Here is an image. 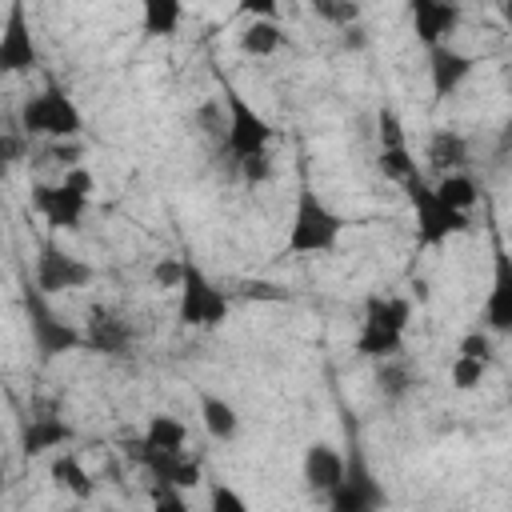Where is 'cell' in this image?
Here are the masks:
<instances>
[{
  "label": "cell",
  "instance_id": "9c48e42d",
  "mask_svg": "<svg viewBox=\"0 0 512 512\" xmlns=\"http://www.w3.org/2000/svg\"><path fill=\"white\" fill-rule=\"evenodd\" d=\"M124 456H132L152 480H168V484H180V488H196L200 484V460L184 456V448H156V444H148L140 436V440L124 444Z\"/></svg>",
  "mask_w": 512,
  "mask_h": 512
},
{
  "label": "cell",
  "instance_id": "ba28073f",
  "mask_svg": "<svg viewBox=\"0 0 512 512\" xmlns=\"http://www.w3.org/2000/svg\"><path fill=\"white\" fill-rule=\"evenodd\" d=\"M232 296L224 288H216L200 264H192L184 256V280H180V324L184 328H220L228 320Z\"/></svg>",
  "mask_w": 512,
  "mask_h": 512
},
{
  "label": "cell",
  "instance_id": "f1b7e54d",
  "mask_svg": "<svg viewBox=\"0 0 512 512\" xmlns=\"http://www.w3.org/2000/svg\"><path fill=\"white\" fill-rule=\"evenodd\" d=\"M484 372H488V360H476V356L456 352V360H452V384H456L460 392H472V388L484 380Z\"/></svg>",
  "mask_w": 512,
  "mask_h": 512
},
{
  "label": "cell",
  "instance_id": "603a6c76",
  "mask_svg": "<svg viewBox=\"0 0 512 512\" xmlns=\"http://www.w3.org/2000/svg\"><path fill=\"white\" fill-rule=\"evenodd\" d=\"M144 36H172L180 28V0H140Z\"/></svg>",
  "mask_w": 512,
  "mask_h": 512
},
{
  "label": "cell",
  "instance_id": "7c38bea8",
  "mask_svg": "<svg viewBox=\"0 0 512 512\" xmlns=\"http://www.w3.org/2000/svg\"><path fill=\"white\" fill-rule=\"evenodd\" d=\"M92 276H96L92 264H84V260H76V256H68V252H60L56 244H40V256H36V284H40L44 292H72V288L92 284Z\"/></svg>",
  "mask_w": 512,
  "mask_h": 512
},
{
  "label": "cell",
  "instance_id": "83f0119b",
  "mask_svg": "<svg viewBox=\"0 0 512 512\" xmlns=\"http://www.w3.org/2000/svg\"><path fill=\"white\" fill-rule=\"evenodd\" d=\"M380 172L388 176V180H396V184H404L412 172H420L416 168V160H412V152H408V144L404 148H380Z\"/></svg>",
  "mask_w": 512,
  "mask_h": 512
},
{
  "label": "cell",
  "instance_id": "484cf974",
  "mask_svg": "<svg viewBox=\"0 0 512 512\" xmlns=\"http://www.w3.org/2000/svg\"><path fill=\"white\" fill-rule=\"evenodd\" d=\"M144 440H148V444H156V448H184V440H188V428H184L176 416H168V412H156V416H148Z\"/></svg>",
  "mask_w": 512,
  "mask_h": 512
},
{
  "label": "cell",
  "instance_id": "d6986e66",
  "mask_svg": "<svg viewBox=\"0 0 512 512\" xmlns=\"http://www.w3.org/2000/svg\"><path fill=\"white\" fill-rule=\"evenodd\" d=\"M428 160H432V168L444 176V172H460L464 164H468V140L460 136V132H452V128H440V132H432V140H428Z\"/></svg>",
  "mask_w": 512,
  "mask_h": 512
},
{
  "label": "cell",
  "instance_id": "9a60e30c",
  "mask_svg": "<svg viewBox=\"0 0 512 512\" xmlns=\"http://www.w3.org/2000/svg\"><path fill=\"white\" fill-rule=\"evenodd\" d=\"M484 328L488 332H512V256L500 248H492V288L484 300Z\"/></svg>",
  "mask_w": 512,
  "mask_h": 512
},
{
  "label": "cell",
  "instance_id": "7402d4cb",
  "mask_svg": "<svg viewBox=\"0 0 512 512\" xmlns=\"http://www.w3.org/2000/svg\"><path fill=\"white\" fill-rule=\"evenodd\" d=\"M376 388H380L384 400H404V396L416 388V376H412V368L400 360V352L380 360V368H376Z\"/></svg>",
  "mask_w": 512,
  "mask_h": 512
},
{
  "label": "cell",
  "instance_id": "e575fe53",
  "mask_svg": "<svg viewBox=\"0 0 512 512\" xmlns=\"http://www.w3.org/2000/svg\"><path fill=\"white\" fill-rule=\"evenodd\" d=\"M208 504H212V512H244V508H248L228 484H212V488H208Z\"/></svg>",
  "mask_w": 512,
  "mask_h": 512
},
{
  "label": "cell",
  "instance_id": "5bb4252c",
  "mask_svg": "<svg viewBox=\"0 0 512 512\" xmlns=\"http://www.w3.org/2000/svg\"><path fill=\"white\" fill-rule=\"evenodd\" d=\"M408 8H412L416 40H420L424 48L448 44V36H452L456 24H460V0H408Z\"/></svg>",
  "mask_w": 512,
  "mask_h": 512
},
{
  "label": "cell",
  "instance_id": "8d00e7d4",
  "mask_svg": "<svg viewBox=\"0 0 512 512\" xmlns=\"http://www.w3.org/2000/svg\"><path fill=\"white\" fill-rule=\"evenodd\" d=\"M276 8H280V0H240L244 16H272L276 20Z\"/></svg>",
  "mask_w": 512,
  "mask_h": 512
},
{
  "label": "cell",
  "instance_id": "8992f818",
  "mask_svg": "<svg viewBox=\"0 0 512 512\" xmlns=\"http://www.w3.org/2000/svg\"><path fill=\"white\" fill-rule=\"evenodd\" d=\"M48 292L36 284L24 288V316H28V332H32V344L40 352V360H52V356H64V352H76L84 348V332L72 328L68 320H60V312L44 300Z\"/></svg>",
  "mask_w": 512,
  "mask_h": 512
},
{
  "label": "cell",
  "instance_id": "4dcf8cb0",
  "mask_svg": "<svg viewBox=\"0 0 512 512\" xmlns=\"http://www.w3.org/2000/svg\"><path fill=\"white\" fill-rule=\"evenodd\" d=\"M236 296L240 300H292V292L288 288H280V284H268V280H248V284H240L236 288Z\"/></svg>",
  "mask_w": 512,
  "mask_h": 512
},
{
  "label": "cell",
  "instance_id": "30bf717a",
  "mask_svg": "<svg viewBox=\"0 0 512 512\" xmlns=\"http://www.w3.org/2000/svg\"><path fill=\"white\" fill-rule=\"evenodd\" d=\"M36 60H40V52H36L32 28L24 20V4L12 0L8 4V16H4V32H0V72H12V76L32 72Z\"/></svg>",
  "mask_w": 512,
  "mask_h": 512
},
{
  "label": "cell",
  "instance_id": "4fadbf2b",
  "mask_svg": "<svg viewBox=\"0 0 512 512\" xmlns=\"http://www.w3.org/2000/svg\"><path fill=\"white\" fill-rule=\"evenodd\" d=\"M132 340H136V332H132V324H128L124 316H116V312H108L104 304H96V308H88V328H84V348H92V352H100V356H128V348H132Z\"/></svg>",
  "mask_w": 512,
  "mask_h": 512
},
{
  "label": "cell",
  "instance_id": "44dd1931",
  "mask_svg": "<svg viewBox=\"0 0 512 512\" xmlns=\"http://www.w3.org/2000/svg\"><path fill=\"white\" fill-rule=\"evenodd\" d=\"M284 44V32L272 16H252L248 28L240 32V52L244 56H272Z\"/></svg>",
  "mask_w": 512,
  "mask_h": 512
},
{
  "label": "cell",
  "instance_id": "3957f363",
  "mask_svg": "<svg viewBox=\"0 0 512 512\" xmlns=\"http://www.w3.org/2000/svg\"><path fill=\"white\" fill-rule=\"evenodd\" d=\"M400 188L408 192V204L416 212V240H420V248H440V244H448V236H460V232L472 228L468 212L444 204L436 184L424 180V172H412Z\"/></svg>",
  "mask_w": 512,
  "mask_h": 512
},
{
  "label": "cell",
  "instance_id": "e0dca14e",
  "mask_svg": "<svg viewBox=\"0 0 512 512\" xmlns=\"http://www.w3.org/2000/svg\"><path fill=\"white\" fill-rule=\"evenodd\" d=\"M340 480H344V456L324 440L308 444L304 448V484H308V492L328 500Z\"/></svg>",
  "mask_w": 512,
  "mask_h": 512
},
{
  "label": "cell",
  "instance_id": "52a82bcc",
  "mask_svg": "<svg viewBox=\"0 0 512 512\" xmlns=\"http://www.w3.org/2000/svg\"><path fill=\"white\" fill-rule=\"evenodd\" d=\"M220 96H224V108H228V128H224V144L236 160L244 156H256V152H268L272 144V124L244 100V92L220 76Z\"/></svg>",
  "mask_w": 512,
  "mask_h": 512
},
{
  "label": "cell",
  "instance_id": "4316f807",
  "mask_svg": "<svg viewBox=\"0 0 512 512\" xmlns=\"http://www.w3.org/2000/svg\"><path fill=\"white\" fill-rule=\"evenodd\" d=\"M308 8H312L324 24H332V28H348V24L360 20V4H356V0H308Z\"/></svg>",
  "mask_w": 512,
  "mask_h": 512
},
{
  "label": "cell",
  "instance_id": "ab89813d",
  "mask_svg": "<svg viewBox=\"0 0 512 512\" xmlns=\"http://www.w3.org/2000/svg\"><path fill=\"white\" fill-rule=\"evenodd\" d=\"M508 152H512V120H508V124H504V128H500V136H496V156H500V160H504V156H508Z\"/></svg>",
  "mask_w": 512,
  "mask_h": 512
},
{
  "label": "cell",
  "instance_id": "7a4b0ae2",
  "mask_svg": "<svg viewBox=\"0 0 512 512\" xmlns=\"http://www.w3.org/2000/svg\"><path fill=\"white\" fill-rule=\"evenodd\" d=\"M344 232V216H336L320 192L300 180L296 188V212H292V228H288V252L296 256H312V252H332L340 244Z\"/></svg>",
  "mask_w": 512,
  "mask_h": 512
},
{
  "label": "cell",
  "instance_id": "6da1fadb",
  "mask_svg": "<svg viewBox=\"0 0 512 512\" xmlns=\"http://www.w3.org/2000/svg\"><path fill=\"white\" fill-rule=\"evenodd\" d=\"M412 320V304L404 296H368L364 300V320L356 332V356L364 360H384L404 348V328Z\"/></svg>",
  "mask_w": 512,
  "mask_h": 512
},
{
  "label": "cell",
  "instance_id": "836d02e7",
  "mask_svg": "<svg viewBox=\"0 0 512 512\" xmlns=\"http://www.w3.org/2000/svg\"><path fill=\"white\" fill-rule=\"evenodd\" d=\"M152 280H156L160 288H180V280H184V256H164V260L152 268Z\"/></svg>",
  "mask_w": 512,
  "mask_h": 512
},
{
  "label": "cell",
  "instance_id": "b9f144b4",
  "mask_svg": "<svg viewBox=\"0 0 512 512\" xmlns=\"http://www.w3.org/2000/svg\"><path fill=\"white\" fill-rule=\"evenodd\" d=\"M16 156H20V140H16V136H4V160L12 164Z\"/></svg>",
  "mask_w": 512,
  "mask_h": 512
},
{
  "label": "cell",
  "instance_id": "d4e9b609",
  "mask_svg": "<svg viewBox=\"0 0 512 512\" xmlns=\"http://www.w3.org/2000/svg\"><path fill=\"white\" fill-rule=\"evenodd\" d=\"M436 192H440V200H444V204H452V208H460V212H468V208L480 200L476 180H472V176H464V172H444V176L436 180Z\"/></svg>",
  "mask_w": 512,
  "mask_h": 512
},
{
  "label": "cell",
  "instance_id": "ac0fdd59",
  "mask_svg": "<svg viewBox=\"0 0 512 512\" xmlns=\"http://www.w3.org/2000/svg\"><path fill=\"white\" fill-rule=\"evenodd\" d=\"M72 436L76 432H72V424L64 416H32L24 436H20V444H24V456H44L52 448H64Z\"/></svg>",
  "mask_w": 512,
  "mask_h": 512
},
{
  "label": "cell",
  "instance_id": "ffe728a7",
  "mask_svg": "<svg viewBox=\"0 0 512 512\" xmlns=\"http://www.w3.org/2000/svg\"><path fill=\"white\" fill-rule=\"evenodd\" d=\"M200 420H204V428H208L212 440H232L240 432L236 408L224 396H216V392H200Z\"/></svg>",
  "mask_w": 512,
  "mask_h": 512
},
{
  "label": "cell",
  "instance_id": "7bdbcfd3",
  "mask_svg": "<svg viewBox=\"0 0 512 512\" xmlns=\"http://www.w3.org/2000/svg\"><path fill=\"white\" fill-rule=\"evenodd\" d=\"M504 20H508V32H512V0H504Z\"/></svg>",
  "mask_w": 512,
  "mask_h": 512
},
{
  "label": "cell",
  "instance_id": "277c9868",
  "mask_svg": "<svg viewBox=\"0 0 512 512\" xmlns=\"http://www.w3.org/2000/svg\"><path fill=\"white\" fill-rule=\"evenodd\" d=\"M384 500H388V496H384V488H380V480H376V472H372V464H368V452H364L356 428L348 424L344 480L332 488L328 504H332L336 512H372V508H380Z\"/></svg>",
  "mask_w": 512,
  "mask_h": 512
},
{
  "label": "cell",
  "instance_id": "1f68e13d",
  "mask_svg": "<svg viewBox=\"0 0 512 512\" xmlns=\"http://www.w3.org/2000/svg\"><path fill=\"white\" fill-rule=\"evenodd\" d=\"M236 164H240V176H244L248 184H264V180H272V156H268V152L244 156V160H236Z\"/></svg>",
  "mask_w": 512,
  "mask_h": 512
},
{
  "label": "cell",
  "instance_id": "d590c367",
  "mask_svg": "<svg viewBox=\"0 0 512 512\" xmlns=\"http://www.w3.org/2000/svg\"><path fill=\"white\" fill-rule=\"evenodd\" d=\"M456 352H464V356H476V360H488L492 364V340H488V332H468L464 340H460V348Z\"/></svg>",
  "mask_w": 512,
  "mask_h": 512
},
{
  "label": "cell",
  "instance_id": "2e32d148",
  "mask_svg": "<svg viewBox=\"0 0 512 512\" xmlns=\"http://www.w3.org/2000/svg\"><path fill=\"white\" fill-rule=\"evenodd\" d=\"M472 68H476V60H472L468 52L452 48V44H436V48H428V80H432V96H436V100L452 96V92L472 76Z\"/></svg>",
  "mask_w": 512,
  "mask_h": 512
},
{
  "label": "cell",
  "instance_id": "f35d334b",
  "mask_svg": "<svg viewBox=\"0 0 512 512\" xmlns=\"http://www.w3.org/2000/svg\"><path fill=\"white\" fill-rule=\"evenodd\" d=\"M340 32H344V44H348V48H364V44H368L360 24H348V28H340Z\"/></svg>",
  "mask_w": 512,
  "mask_h": 512
},
{
  "label": "cell",
  "instance_id": "60d3db41",
  "mask_svg": "<svg viewBox=\"0 0 512 512\" xmlns=\"http://www.w3.org/2000/svg\"><path fill=\"white\" fill-rule=\"evenodd\" d=\"M76 156H80V148H76V144H60V148H56V160H60V164H68V168L76 164Z\"/></svg>",
  "mask_w": 512,
  "mask_h": 512
},
{
  "label": "cell",
  "instance_id": "f546056e",
  "mask_svg": "<svg viewBox=\"0 0 512 512\" xmlns=\"http://www.w3.org/2000/svg\"><path fill=\"white\" fill-rule=\"evenodd\" d=\"M376 136H380V148H404V144H408L396 108H388V104L376 108Z\"/></svg>",
  "mask_w": 512,
  "mask_h": 512
},
{
  "label": "cell",
  "instance_id": "d6a6232c",
  "mask_svg": "<svg viewBox=\"0 0 512 512\" xmlns=\"http://www.w3.org/2000/svg\"><path fill=\"white\" fill-rule=\"evenodd\" d=\"M152 504L156 508H172V512H184L188 508V500L180 496V484H168V480H152Z\"/></svg>",
  "mask_w": 512,
  "mask_h": 512
},
{
  "label": "cell",
  "instance_id": "cb8c5ba5",
  "mask_svg": "<svg viewBox=\"0 0 512 512\" xmlns=\"http://www.w3.org/2000/svg\"><path fill=\"white\" fill-rule=\"evenodd\" d=\"M52 480H56L60 488H68L76 500H88V496H92V476L84 472V464H80L72 452H60V456L52 460Z\"/></svg>",
  "mask_w": 512,
  "mask_h": 512
},
{
  "label": "cell",
  "instance_id": "5b68a950",
  "mask_svg": "<svg viewBox=\"0 0 512 512\" xmlns=\"http://www.w3.org/2000/svg\"><path fill=\"white\" fill-rule=\"evenodd\" d=\"M20 128L28 136H56V140H72L84 128L80 108L72 104V96L60 84H48L44 92L28 96L20 108Z\"/></svg>",
  "mask_w": 512,
  "mask_h": 512
},
{
  "label": "cell",
  "instance_id": "74e56055",
  "mask_svg": "<svg viewBox=\"0 0 512 512\" xmlns=\"http://www.w3.org/2000/svg\"><path fill=\"white\" fill-rule=\"evenodd\" d=\"M64 184H72V188H76V192H84V196L92 192V176H88L84 168H76V164L64 172Z\"/></svg>",
  "mask_w": 512,
  "mask_h": 512
},
{
  "label": "cell",
  "instance_id": "8fae6325",
  "mask_svg": "<svg viewBox=\"0 0 512 512\" xmlns=\"http://www.w3.org/2000/svg\"><path fill=\"white\" fill-rule=\"evenodd\" d=\"M32 208L52 224V228H80V220H84V212H88V196L84 192H76L72 184H32Z\"/></svg>",
  "mask_w": 512,
  "mask_h": 512
}]
</instances>
